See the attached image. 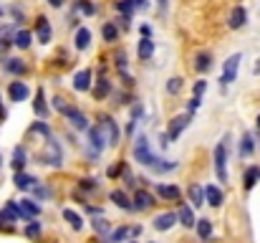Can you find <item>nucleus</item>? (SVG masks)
Wrapping results in <instances>:
<instances>
[{
    "label": "nucleus",
    "instance_id": "21",
    "mask_svg": "<svg viewBox=\"0 0 260 243\" xmlns=\"http://www.w3.org/2000/svg\"><path fill=\"white\" fill-rule=\"evenodd\" d=\"M257 180H260V167H255V165H252V167H247V170H245V175H242V187L250 192V190L255 187V182H257Z\"/></svg>",
    "mask_w": 260,
    "mask_h": 243
},
{
    "label": "nucleus",
    "instance_id": "31",
    "mask_svg": "<svg viewBox=\"0 0 260 243\" xmlns=\"http://www.w3.org/2000/svg\"><path fill=\"white\" fill-rule=\"evenodd\" d=\"M63 218H66V223H69V225H71L74 230H81V228H84V218H81V215H79L76 210L66 208V210H63Z\"/></svg>",
    "mask_w": 260,
    "mask_h": 243
},
{
    "label": "nucleus",
    "instance_id": "1",
    "mask_svg": "<svg viewBox=\"0 0 260 243\" xmlns=\"http://www.w3.org/2000/svg\"><path fill=\"white\" fill-rule=\"evenodd\" d=\"M227 150H230V137L225 134L220 139V144L215 147V155H212V165H215V172H217L220 182H227Z\"/></svg>",
    "mask_w": 260,
    "mask_h": 243
},
{
    "label": "nucleus",
    "instance_id": "14",
    "mask_svg": "<svg viewBox=\"0 0 260 243\" xmlns=\"http://www.w3.org/2000/svg\"><path fill=\"white\" fill-rule=\"evenodd\" d=\"M174 223H177V213H162V215L154 218L152 225H154V230H162V233H164V230H169Z\"/></svg>",
    "mask_w": 260,
    "mask_h": 243
},
{
    "label": "nucleus",
    "instance_id": "10",
    "mask_svg": "<svg viewBox=\"0 0 260 243\" xmlns=\"http://www.w3.org/2000/svg\"><path fill=\"white\" fill-rule=\"evenodd\" d=\"M154 205V195L152 192H147V190H137L134 192V200H132V208L134 210H147V208H152Z\"/></svg>",
    "mask_w": 260,
    "mask_h": 243
},
{
    "label": "nucleus",
    "instance_id": "8",
    "mask_svg": "<svg viewBox=\"0 0 260 243\" xmlns=\"http://www.w3.org/2000/svg\"><path fill=\"white\" fill-rule=\"evenodd\" d=\"M8 96H11V102H26V99L31 96V89H28L23 81H11Z\"/></svg>",
    "mask_w": 260,
    "mask_h": 243
},
{
    "label": "nucleus",
    "instance_id": "49",
    "mask_svg": "<svg viewBox=\"0 0 260 243\" xmlns=\"http://www.w3.org/2000/svg\"><path fill=\"white\" fill-rule=\"evenodd\" d=\"M129 3L134 6V11H144L147 8V0H129Z\"/></svg>",
    "mask_w": 260,
    "mask_h": 243
},
{
    "label": "nucleus",
    "instance_id": "48",
    "mask_svg": "<svg viewBox=\"0 0 260 243\" xmlns=\"http://www.w3.org/2000/svg\"><path fill=\"white\" fill-rule=\"evenodd\" d=\"M81 190H96V180H81Z\"/></svg>",
    "mask_w": 260,
    "mask_h": 243
},
{
    "label": "nucleus",
    "instance_id": "43",
    "mask_svg": "<svg viewBox=\"0 0 260 243\" xmlns=\"http://www.w3.org/2000/svg\"><path fill=\"white\" fill-rule=\"evenodd\" d=\"M31 132H36V134H43V137H51V127H48L46 122H33Z\"/></svg>",
    "mask_w": 260,
    "mask_h": 243
},
{
    "label": "nucleus",
    "instance_id": "32",
    "mask_svg": "<svg viewBox=\"0 0 260 243\" xmlns=\"http://www.w3.org/2000/svg\"><path fill=\"white\" fill-rule=\"evenodd\" d=\"M189 203L194 208H202L205 205V190L200 185H189Z\"/></svg>",
    "mask_w": 260,
    "mask_h": 243
},
{
    "label": "nucleus",
    "instance_id": "9",
    "mask_svg": "<svg viewBox=\"0 0 260 243\" xmlns=\"http://www.w3.org/2000/svg\"><path fill=\"white\" fill-rule=\"evenodd\" d=\"M205 190V203L207 205H212V208H220L222 203H225V192L220 190V187H215V185H207V187H202Z\"/></svg>",
    "mask_w": 260,
    "mask_h": 243
},
{
    "label": "nucleus",
    "instance_id": "30",
    "mask_svg": "<svg viewBox=\"0 0 260 243\" xmlns=\"http://www.w3.org/2000/svg\"><path fill=\"white\" fill-rule=\"evenodd\" d=\"M74 41H76V48H79V51H86L89 43H91V31H89V28H79Z\"/></svg>",
    "mask_w": 260,
    "mask_h": 243
},
{
    "label": "nucleus",
    "instance_id": "3",
    "mask_svg": "<svg viewBox=\"0 0 260 243\" xmlns=\"http://www.w3.org/2000/svg\"><path fill=\"white\" fill-rule=\"evenodd\" d=\"M89 132V157H99L101 152H104V147H106V134H104V129L96 124V127H89L86 129Z\"/></svg>",
    "mask_w": 260,
    "mask_h": 243
},
{
    "label": "nucleus",
    "instance_id": "27",
    "mask_svg": "<svg viewBox=\"0 0 260 243\" xmlns=\"http://www.w3.org/2000/svg\"><path fill=\"white\" fill-rule=\"evenodd\" d=\"M69 122L74 124V129H81V132H84V129H89V117H86V114H81L79 109H74V112L69 114Z\"/></svg>",
    "mask_w": 260,
    "mask_h": 243
},
{
    "label": "nucleus",
    "instance_id": "56",
    "mask_svg": "<svg viewBox=\"0 0 260 243\" xmlns=\"http://www.w3.org/2000/svg\"><path fill=\"white\" fill-rule=\"evenodd\" d=\"M6 119V109H3V102H0V122Z\"/></svg>",
    "mask_w": 260,
    "mask_h": 243
},
{
    "label": "nucleus",
    "instance_id": "5",
    "mask_svg": "<svg viewBox=\"0 0 260 243\" xmlns=\"http://www.w3.org/2000/svg\"><path fill=\"white\" fill-rule=\"evenodd\" d=\"M152 160H154V152L149 150V139L147 137H137V142H134V162L149 167Z\"/></svg>",
    "mask_w": 260,
    "mask_h": 243
},
{
    "label": "nucleus",
    "instance_id": "26",
    "mask_svg": "<svg viewBox=\"0 0 260 243\" xmlns=\"http://www.w3.org/2000/svg\"><path fill=\"white\" fill-rule=\"evenodd\" d=\"M194 69H197L200 74H207V71L212 69V56H210L207 51L197 54V56H194Z\"/></svg>",
    "mask_w": 260,
    "mask_h": 243
},
{
    "label": "nucleus",
    "instance_id": "40",
    "mask_svg": "<svg viewBox=\"0 0 260 243\" xmlns=\"http://www.w3.org/2000/svg\"><path fill=\"white\" fill-rule=\"evenodd\" d=\"M26 235H28V238H33V240H38V238H41V223L31 220V223L26 225Z\"/></svg>",
    "mask_w": 260,
    "mask_h": 243
},
{
    "label": "nucleus",
    "instance_id": "61",
    "mask_svg": "<svg viewBox=\"0 0 260 243\" xmlns=\"http://www.w3.org/2000/svg\"><path fill=\"white\" fill-rule=\"evenodd\" d=\"M132 243H134V240H132Z\"/></svg>",
    "mask_w": 260,
    "mask_h": 243
},
{
    "label": "nucleus",
    "instance_id": "55",
    "mask_svg": "<svg viewBox=\"0 0 260 243\" xmlns=\"http://www.w3.org/2000/svg\"><path fill=\"white\" fill-rule=\"evenodd\" d=\"M252 74H255V76H260V59H257V64L252 66Z\"/></svg>",
    "mask_w": 260,
    "mask_h": 243
},
{
    "label": "nucleus",
    "instance_id": "12",
    "mask_svg": "<svg viewBox=\"0 0 260 243\" xmlns=\"http://www.w3.org/2000/svg\"><path fill=\"white\" fill-rule=\"evenodd\" d=\"M157 195H159V198H164V200H174V203H177V200L182 198V190H179L177 185L159 182V185H157Z\"/></svg>",
    "mask_w": 260,
    "mask_h": 243
},
{
    "label": "nucleus",
    "instance_id": "6",
    "mask_svg": "<svg viewBox=\"0 0 260 243\" xmlns=\"http://www.w3.org/2000/svg\"><path fill=\"white\" fill-rule=\"evenodd\" d=\"M99 127H101L104 134H106V144H109V147H116V144H119V137H121L119 124H116L111 117H101V124H99Z\"/></svg>",
    "mask_w": 260,
    "mask_h": 243
},
{
    "label": "nucleus",
    "instance_id": "13",
    "mask_svg": "<svg viewBox=\"0 0 260 243\" xmlns=\"http://www.w3.org/2000/svg\"><path fill=\"white\" fill-rule=\"evenodd\" d=\"M26 165H28V152H26L23 144H18V147L13 150V162H11V167H13L16 172H23Z\"/></svg>",
    "mask_w": 260,
    "mask_h": 243
},
{
    "label": "nucleus",
    "instance_id": "46",
    "mask_svg": "<svg viewBox=\"0 0 260 243\" xmlns=\"http://www.w3.org/2000/svg\"><path fill=\"white\" fill-rule=\"evenodd\" d=\"M116 66H119V71H121V74L126 71V54H124V51H119V54H116Z\"/></svg>",
    "mask_w": 260,
    "mask_h": 243
},
{
    "label": "nucleus",
    "instance_id": "45",
    "mask_svg": "<svg viewBox=\"0 0 260 243\" xmlns=\"http://www.w3.org/2000/svg\"><path fill=\"white\" fill-rule=\"evenodd\" d=\"M200 104H202V96H192V99H189V104H187V114L197 112V109H200Z\"/></svg>",
    "mask_w": 260,
    "mask_h": 243
},
{
    "label": "nucleus",
    "instance_id": "41",
    "mask_svg": "<svg viewBox=\"0 0 260 243\" xmlns=\"http://www.w3.org/2000/svg\"><path fill=\"white\" fill-rule=\"evenodd\" d=\"M31 190H33V198H36V200H46V198H51V190L43 187V185H38V182H36Z\"/></svg>",
    "mask_w": 260,
    "mask_h": 243
},
{
    "label": "nucleus",
    "instance_id": "44",
    "mask_svg": "<svg viewBox=\"0 0 260 243\" xmlns=\"http://www.w3.org/2000/svg\"><path fill=\"white\" fill-rule=\"evenodd\" d=\"M79 8H81L84 16H94V13H96V6L89 3V0H79Z\"/></svg>",
    "mask_w": 260,
    "mask_h": 243
},
{
    "label": "nucleus",
    "instance_id": "16",
    "mask_svg": "<svg viewBox=\"0 0 260 243\" xmlns=\"http://www.w3.org/2000/svg\"><path fill=\"white\" fill-rule=\"evenodd\" d=\"M0 218H3L6 223H16V220L21 218V208H18V203H16V200L6 203V208L0 210Z\"/></svg>",
    "mask_w": 260,
    "mask_h": 243
},
{
    "label": "nucleus",
    "instance_id": "18",
    "mask_svg": "<svg viewBox=\"0 0 260 243\" xmlns=\"http://www.w3.org/2000/svg\"><path fill=\"white\" fill-rule=\"evenodd\" d=\"M111 203H114L116 208H121L124 213H134L132 200L126 198V192H124V190H114V192H111Z\"/></svg>",
    "mask_w": 260,
    "mask_h": 243
},
{
    "label": "nucleus",
    "instance_id": "38",
    "mask_svg": "<svg viewBox=\"0 0 260 243\" xmlns=\"http://www.w3.org/2000/svg\"><path fill=\"white\" fill-rule=\"evenodd\" d=\"M109 91H111V84H109V79H101V81L96 84V89H94V99H104Z\"/></svg>",
    "mask_w": 260,
    "mask_h": 243
},
{
    "label": "nucleus",
    "instance_id": "15",
    "mask_svg": "<svg viewBox=\"0 0 260 243\" xmlns=\"http://www.w3.org/2000/svg\"><path fill=\"white\" fill-rule=\"evenodd\" d=\"M157 175H164V172H172V170H177V162H172V160H164V157H157L154 155V160H152V165H149Z\"/></svg>",
    "mask_w": 260,
    "mask_h": 243
},
{
    "label": "nucleus",
    "instance_id": "35",
    "mask_svg": "<svg viewBox=\"0 0 260 243\" xmlns=\"http://www.w3.org/2000/svg\"><path fill=\"white\" fill-rule=\"evenodd\" d=\"M132 235V228H126V225H121V228H116V230H111V235H109V243H124L126 238Z\"/></svg>",
    "mask_w": 260,
    "mask_h": 243
},
{
    "label": "nucleus",
    "instance_id": "54",
    "mask_svg": "<svg viewBox=\"0 0 260 243\" xmlns=\"http://www.w3.org/2000/svg\"><path fill=\"white\" fill-rule=\"evenodd\" d=\"M48 6H53V8H58V6H63V0H48Z\"/></svg>",
    "mask_w": 260,
    "mask_h": 243
},
{
    "label": "nucleus",
    "instance_id": "60",
    "mask_svg": "<svg viewBox=\"0 0 260 243\" xmlns=\"http://www.w3.org/2000/svg\"><path fill=\"white\" fill-rule=\"evenodd\" d=\"M0 13H3V8H0Z\"/></svg>",
    "mask_w": 260,
    "mask_h": 243
},
{
    "label": "nucleus",
    "instance_id": "29",
    "mask_svg": "<svg viewBox=\"0 0 260 243\" xmlns=\"http://www.w3.org/2000/svg\"><path fill=\"white\" fill-rule=\"evenodd\" d=\"M194 228H197V235H200L205 243H210V238H212V223H210L207 218H202V220L194 223Z\"/></svg>",
    "mask_w": 260,
    "mask_h": 243
},
{
    "label": "nucleus",
    "instance_id": "51",
    "mask_svg": "<svg viewBox=\"0 0 260 243\" xmlns=\"http://www.w3.org/2000/svg\"><path fill=\"white\" fill-rule=\"evenodd\" d=\"M139 31H142V36H144V38H149V36H152V26H142Z\"/></svg>",
    "mask_w": 260,
    "mask_h": 243
},
{
    "label": "nucleus",
    "instance_id": "33",
    "mask_svg": "<svg viewBox=\"0 0 260 243\" xmlns=\"http://www.w3.org/2000/svg\"><path fill=\"white\" fill-rule=\"evenodd\" d=\"M31 41H33V33H31V31H18V33L13 36V43H16L18 48H28Z\"/></svg>",
    "mask_w": 260,
    "mask_h": 243
},
{
    "label": "nucleus",
    "instance_id": "57",
    "mask_svg": "<svg viewBox=\"0 0 260 243\" xmlns=\"http://www.w3.org/2000/svg\"><path fill=\"white\" fill-rule=\"evenodd\" d=\"M157 3H159V6H162V8H164V6H167V0H157Z\"/></svg>",
    "mask_w": 260,
    "mask_h": 243
},
{
    "label": "nucleus",
    "instance_id": "53",
    "mask_svg": "<svg viewBox=\"0 0 260 243\" xmlns=\"http://www.w3.org/2000/svg\"><path fill=\"white\" fill-rule=\"evenodd\" d=\"M134 129H137V122L132 119V122H129V127H126V134H134Z\"/></svg>",
    "mask_w": 260,
    "mask_h": 243
},
{
    "label": "nucleus",
    "instance_id": "11",
    "mask_svg": "<svg viewBox=\"0 0 260 243\" xmlns=\"http://www.w3.org/2000/svg\"><path fill=\"white\" fill-rule=\"evenodd\" d=\"M18 208H21V218H28V220H33V218H38L41 215V205L36 203V200H18Z\"/></svg>",
    "mask_w": 260,
    "mask_h": 243
},
{
    "label": "nucleus",
    "instance_id": "37",
    "mask_svg": "<svg viewBox=\"0 0 260 243\" xmlns=\"http://www.w3.org/2000/svg\"><path fill=\"white\" fill-rule=\"evenodd\" d=\"M116 11L121 13V18H129V21H132V16L137 13V11H134V6L129 3V0H119V3H116Z\"/></svg>",
    "mask_w": 260,
    "mask_h": 243
},
{
    "label": "nucleus",
    "instance_id": "34",
    "mask_svg": "<svg viewBox=\"0 0 260 243\" xmlns=\"http://www.w3.org/2000/svg\"><path fill=\"white\" fill-rule=\"evenodd\" d=\"M33 109H36V114H38V117H46V114H48V107H46V96H43V89H38V91H36V102H33Z\"/></svg>",
    "mask_w": 260,
    "mask_h": 243
},
{
    "label": "nucleus",
    "instance_id": "25",
    "mask_svg": "<svg viewBox=\"0 0 260 243\" xmlns=\"http://www.w3.org/2000/svg\"><path fill=\"white\" fill-rule=\"evenodd\" d=\"M245 21H247V13H245V8H242V6H237V8L230 13V28H235V31H237V28H242V26H245Z\"/></svg>",
    "mask_w": 260,
    "mask_h": 243
},
{
    "label": "nucleus",
    "instance_id": "19",
    "mask_svg": "<svg viewBox=\"0 0 260 243\" xmlns=\"http://www.w3.org/2000/svg\"><path fill=\"white\" fill-rule=\"evenodd\" d=\"M36 33H38V41L41 43H51V26H48V18H38L36 21Z\"/></svg>",
    "mask_w": 260,
    "mask_h": 243
},
{
    "label": "nucleus",
    "instance_id": "22",
    "mask_svg": "<svg viewBox=\"0 0 260 243\" xmlns=\"http://www.w3.org/2000/svg\"><path fill=\"white\" fill-rule=\"evenodd\" d=\"M137 56H139L142 61H149V59L154 56V41H152V38H142V41H139V48H137Z\"/></svg>",
    "mask_w": 260,
    "mask_h": 243
},
{
    "label": "nucleus",
    "instance_id": "52",
    "mask_svg": "<svg viewBox=\"0 0 260 243\" xmlns=\"http://www.w3.org/2000/svg\"><path fill=\"white\" fill-rule=\"evenodd\" d=\"M159 144H162V150H167V147H169V137L162 134V137H159Z\"/></svg>",
    "mask_w": 260,
    "mask_h": 243
},
{
    "label": "nucleus",
    "instance_id": "28",
    "mask_svg": "<svg viewBox=\"0 0 260 243\" xmlns=\"http://www.w3.org/2000/svg\"><path fill=\"white\" fill-rule=\"evenodd\" d=\"M252 152H255V139H252L250 132H245L242 139H240V157H250Z\"/></svg>",
    "mask_w": 260,
    "mask_h": 243
},
{
    "label": "nucleus",
    "instance_id": "58",
    "mask_svg": "<svg viewBox=\"0 0 260 243\" xmlns=\"http://www.w3.org/2000/svg\"><path fill=\"white\" fill-rule=\"evenodd\" d=\"M257 129H260V114H257Z\"/></svg>",
    "mask_w": 260,
    "mask_h": 243
},
{
    "label": "nucleus",
    "instance_id": "39",
    "mask_svg": "<svg viewBox=\"0 0 260 243\" xmlns=\"http://www.w3.org/2000/svg\"><path fill=\"white\" fill-rule=\"evenodd\" d=\"M91 225H94V230H96L99 235H106V233L111 230V225H109V220H104L101 215H99V218H96V220H94Z\"/></svg>",
    "mask_w": 260,
    "mask_h": 243
},
{
    "label": "nucleus",
    "instance_id": "36",
    "mask_svg": "<svg viewBox=\"0 0 260 243\" xmlns=\"http://www.w3.org/2000/svg\"><path fill=\"white\" fill-rule=\"evenodd\" d=\"M101 33H104V41H106V43H114V41L119 38V28H116L114 23H104Z\"/></svg>",
    "mask_w": 260,
    "mask_h": 243
},
{
    "label": "nucleus",
    "instance_id": "50",
    "mask_svg": "<svg viewBox=\"0 0 260 243\" xmlns=\"http://www.w3.org/2000/svg\"><path fill=\"white\" fill-rule=\"evenodd\" d=\"M121 170H124V165H114V167H109V172H106V175H109V177H116Z\"/></svg>",
    "mask_w": 260,
    "mask_h": 243
},
{
    "label": "nucleus",
    "instance_id": "17",
    "mask_svg": "<svg viewBox=\"0 0 260 243\" xmlns=\"http://www.w3.org/2000/svg\"><path fill=\"white\" fill-rule=\"evenodd\" d=\"M74 89L76 91H89L91 89V71L89 69H84V71H79L74 76Z\"/></svg>",
    "mask_w": 260,
    "mask_h": 243
},
{
    "label": "nucleus",
    "instance_id": "59",
    "mask_svg": "<svg viewBox=\"0 0 260 243\" xmlns=\"http://www.w3.org/2000/svg\"><path fill=\"white\" fill-rule=\"evenodd\" d=\"M0 167H3V155H0Z\"/></svg>",
    "mask_w": 260,
    "mask_h": 243
},
{
    "label": "nucleus",
    "instance_id": "42",
    "mask_svg": "<svg viewBox=\"0 0 260 243\" xmlns=\"http://www.w3.org/2000/svg\"><path fill=\"white\" fill-rule=\"evenodd\" d=\"M179 89H182V79H179V76H172V79L167 81V94H179Z\"/></svg>",
    "mask_w": 260,
    "mask_h": 243
},
{
    "label": "nucleus",
    "instance_id": "24",
    "mask_svg": "<svg viewBox=\"0 0 260 243\" xmlns=\"http://www.w3.org/2000/svg\"><path fill=\"white\" fill-rule=\"evenodd\" d=\"M177 220H179L184 228H194V213H192V208H189V205H179Z\"/></svg>",
    "mask_w": 260,
    "mask_h": 243
},
{
    "label": "nucleus",
    "instance_id": "23",
    "mask_svg": "<svg viewBox=\"0 0 260 243\" xmlns=\"http://www.w3.org/2000/svg\"><path fill=\"white\" fill-rule=\"evenodd\" d=\"M13 182H16V187H18V190H31L38 180H36L33 175H28V172H16Z\"/></svg>",
    "mask_w": 260,
    "mask_h": 243
},
{
    "label": "nucleus",
    "instance_id": "47",
    "mask_svg": "<svg viewBox=\"0 0 260 243\" xmlns=\"http://www.w3.org/2000/svg\"><path fill=\"white\" fill-rule=\"evenodd\" d=\"M205 89H207V81H202V79H200V81L194 84V94H192V96H202V94H205Z\"/></svg>",
    "mask_w": 260,
    "mask_h": 243
},
{
    "label": "nucleus",
    "instance_id": "4",
    "mask_svg": "<svg viewBox=\"0 0 260 243\" xmlns=\"http://www.w3.org/2000/svg\"><path fill=\"white\" fill-rule=\"evenodd\" d=\"M240 61H242V54H232V56L225 61V69H222V76H220V84H222V86H230V84L237 79Z\"/></svg>",
    "mask_w": 260,
    "mask_h": 243
},
{
    "label": "nucleus",
    "instance_id": "7",
    "mask_svg": "<svg viewBox=\"0 0 260 243\" xmlns=\"http://www.w3.org/2000/svg\"><path fill=\"white\" fill-rule=\"evenodd\" d=\"M189 122H192V114H179V117H174L172 119V124H169V132H167V137H169V142H174L187 127H189Z\"/></svg>",
    "mask_w": 260,
    "mask_h": 243
},
{
    "label": "nucleus",
    "instance_id": "2",
    "mask_svg": "<svg viewBox=\"0 0 260 243\" xmlns=\"http://www.w3.org/2000/svg\"><path fill=\"white\" fill-rule=\"evenodd\" d=\"M38 160H41V165L61 167V165H63V150H61V144H58L53 137H48V142H46V152H43Z\"/></svg>",
    "mask_w": 260,
    "mask_h": 243
},
{
    "label": "nucleus",
    "instance_id": "20",
    "mask_svg": "<svg viewBox=\"0 0 260 243\" xmlns=\"http://www.w3.org/2000/svg\"><path fill=\"white\" fill-rule=\"evenodd\" d=\"M3 66H6V71H8V74H13V76H23V74L28 71V66H26L21 59H6V61H3Z\"/></svg>",
    "mask_w": 260,
    "mask_h": 243
}]
</instances>
